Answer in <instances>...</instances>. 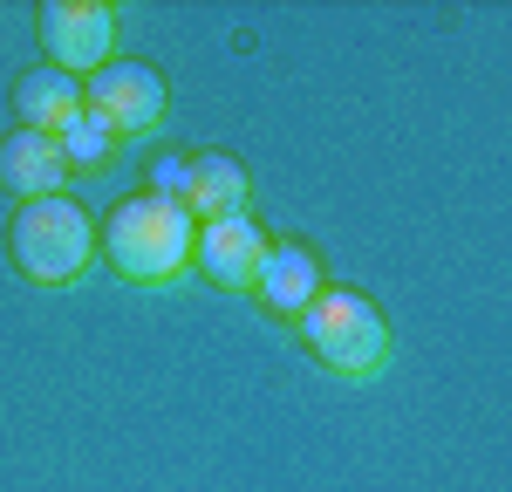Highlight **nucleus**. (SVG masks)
I'll use <instances>...</instances> for the list:
<instances>
[{
	"mask_svg": "<svg viewBox=\"0 0 512 492\" xmlns=\"http://www.w3.org/2000/svg\"><path fill=\"white\" fill-rule=\"evenodd\" d=\"M192 240H198V219H192V212H185L178 199L144 192V199H123L117 212L103 219L96 253L117 267L123 281H137V287H171L185 267H192Z\"/></svg>",
	"mask_w": 512,
	"mask_h": 492,
	"instance_id": "1",
	"label": "nucleus"
},
{
	"mask_svg": "<svg viewBox=\"0 0 512 492\" xmlns=\"http://www.w3.org/2000/svg\"><path fill=\"white\" fill-rule=\"evenodd\" d=\"M301 342L321 356V369H335L349 383H362V376H376L390 363V322L355 287H321L315 301L301 308Z\"/></svg>",
	"mask_w": 512,
	"mask_h": 492,
	"instance_id": "2",
	"label": "nucleus"
},
{
	"mask_svg": "<svg viewBox=\"0 0 512 492\" xmlns=\"http://www.w3.org/2000/svg\"><path fill=\"white\" fill-rule=\"evenodd\" d=\"M7 246H14V267L41 287H69L89 274L96 260V226L76 199H28L14 205V226H7Z\"/></svg>",
	"mask_w": 512,
	"mask_h": 492,
	"instance_id": "3",
	"label": "nucleus"
},
{
	"mask_svg": "<svg viewBox=\"0 0 512 492\" xmlns=\"http://www.w3.org/2000/svg\"><path fill=\"white\" fill-rule=\"evenodd\" d=\"M82 110L110 123V137H144L164 123V76L151 62H103L96 76H82Z\"/></svg>",
	"mask_w": 512,
	"mask_h": 492,
	"instance_id": "4",
	"label": "nucleus"
},
{
	"mask_svg": "<svg viewBox=\"0 0 512 492\" xmlns=\"http://www.w3.org/2000/svg\"><path fill=\"white\" fill-rule=\"evenodd\" d=\"M41 48H48V69L62 76H96L117 48V7L103 0H48L41 7Z\"/></svg>",
	"mask_w": 512,
	"mask_h": 492,
	"instance_id": "5",
	"label": "nucleus"
},
{
	"mask_svg": "<svg viewBox=\"0 0 512 492\" xmlns=\"http://www.w3.org/2000/svg\"><path fill=\"white\" fill-rule=\"evenodd\" d=\"M260 260H267V233L253 226V212L246 219H212V226H198V240H192V267L205 281L233 287V294L260 281Z\"/></svg>",
	"mask_w": 512,
	"mask_h": 492,
	"instance_id": "6",
	"label": "nucleus"
},
{
	"mask_svg": "<svg viewBox=\"0 0 512 492\" xmlns=\"http://www.w3.org/2000/svg\"><path fill=\"white\" fill-rule=\"evenodd\" d=\"M0 185L21 205L28 199H62V185H69L62 144H55V137H35V130H14V137L0 144Z\"/></svg>",
	"mask_w": 512,
	"mask_h": 492,
	"instance_id": "7",
	"label": "nucleus"
},
{
	"mask_svg": "<svg viewBox=\"0 0 512 492\" xmlns=\"http://www.w3.org/2000/svg\"><path fill=\"white\" fill-rule=\"evenodd\" d=\"M253 294L274 308L280 322H301V308L321 294V267L308 246L294 240H267V260H260V281H253Z\"/></svg>",
	"mask_w": 512,
	"mask_h": 492,
	"instance_id": "8",
	"label": "nucleus"
},
{
	"mask_svg": "<svg viewBox=\"0 0 512 492\" xmlns=\"http://www.w3.org/2000/svg\"><path fill=\"white\" fill-rule=\"evenodd\" d=\"M246 205H253V178H246V164L239 158H192V178H185V212H192L198 226H212V219H246Z\"/></svg>",
	"mask_w": 512,
	"mask_h": 492,
	"instance_id": "9",
	"label": "nucleus"
},
{
	"mask_svg": "<svg viewBox=\"0 0 512 492\" xmlns=\"http://www.w3.org/2000/svg\"><path fill=\"white\" fill-rule=\"evenodd\" d=\"M14 110H21V130L62 137L82 117V82L62 76V69H28V76L14 82Z\"/></svg>",
	"mask_w": 512,
	"mask_h": 492,
	"instance_id": "10",
	"label": "nucleus"
},
{
	"mask_svg": "<svg viewBox=\"0 0 512 492\" xmlns=\"http://www.w3.org/2000/svg\"><path fill=\"white\" fill-rule=\"evenodd\" d=\"M55 144H62V164H69V171H103V164H110V151H117L110 123H96L89 110H82V117L69 123V130H62Z\"/></svg>",
	"mask_w": 512,
	"mask_h": 492,
	"instance_id": "11",
	"label": "nucleus"
},
{
	"mask_svg": "<svg viewBox=\"0 0 512 492\" xmlns=\"http://www.w3.org/2000/svg\"><path fill=\"white\" fill-rule=\"evenodd\" d=\"M185 178H192V164H185V158H158V164H151L158 199H178V205H185Z\"/></svg>",
	"mask_w": 512,
	"mask_h": 492,
	"instance_id": "12",
	"label": "nucleus"
}]
</instances>
